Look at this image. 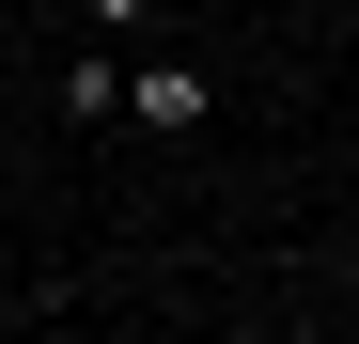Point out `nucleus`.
Returning a JSON list of instances; mask_svg holds the SVG:
<instances>
[{
  "label": "nucleus",
  "mask_w": 359,
  "mask_h": 344,
  "mask_svg": "<svg viewBox=\"0 0 359 344\" xmlns=\"http://www.w3.org/2000/svg\"><path fill=\"white\" fill-rule=\"evenodd\" d=\"M79 16H94V32H126V16H141V0H79Z\"/></svg>",
  "instance_id": "2"
},
{
  "label": "nucleus",
  "mask_w": 359,
  "mask_h": 344,
  "mask_svg": "<svg viewBox=\"0 0 359 344\" xmlns=\"http://www.w3.org/2000/svg\"><path fill=\"white\" fill-rule=\"evenodd\" d=\"M126 110H141V126H203L219 79H203V63H141V79H126Z\"/></svg>",
  "instance_id": "1"
}]
</instances>
